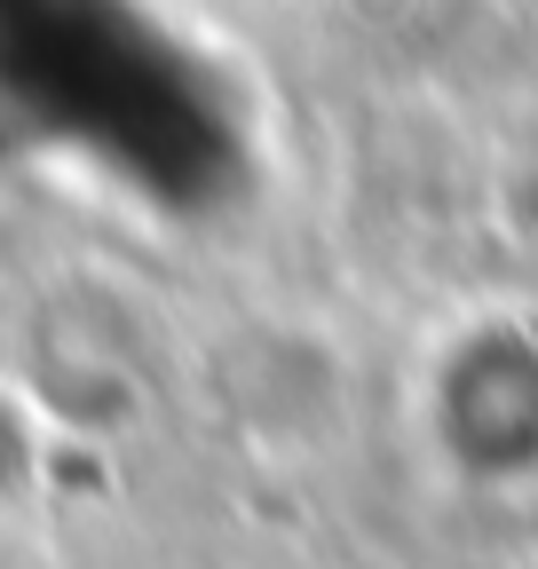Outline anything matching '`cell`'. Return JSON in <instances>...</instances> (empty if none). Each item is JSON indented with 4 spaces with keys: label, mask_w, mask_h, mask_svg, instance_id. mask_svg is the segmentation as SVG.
<instances>
[{
    "label": "cell",
    "mask_w": 538,
    "mask_h": 569,
    "mask_svg": "<svg viewBox=\"0 0 538 569\" xmlns=\"http://www.w3.org/2000/svg\"><path fill=\"white\" fill-rule=\"evenodd\" d=\"M538 396V348L530 332H476L436 372V436L476 482H522L538 475V419H515L507 403Z\"/></svg>",
    "instance_id": "obj_1"
}]
</instances>
